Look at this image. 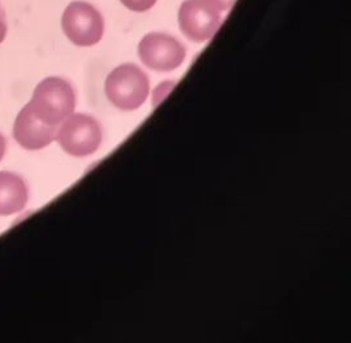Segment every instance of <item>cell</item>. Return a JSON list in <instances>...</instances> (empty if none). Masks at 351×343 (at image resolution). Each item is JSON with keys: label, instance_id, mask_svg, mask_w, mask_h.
<instances>
[{"label": "cell", "instance_id": "1", "mask_svg": "<svg viewBox=\"0 0 351 343\" xmlns=\"http://www.w3.org/2000/svg\"><path fill=\"white\" fill-rule=\"evenodd\" d=\"M29 106L41 121L58 126L73 114L75 93L66 80L60 77H47L34 88Z\"/></svg>", "mask_w": 351, "mask_h": 343}, {"label": "cell", "instance_id": "2", "mask_svg": "<svg viewBox=\"0 0 351 343\" xmlns=\"http://www.w3.org/2000/svg\"><path fill=\"white\" fill-rule=\"evenodd\" d=\"M104 91L107 99L125 111L137 110L147 100L149 80L147 74L133 63L117 66L106 78Z\"/></svg>", "mask_w": 351, "mask_h": 343}, {"label": "cell", "instance_id": "3", "mask_svg": "<svg viewBox=\"0 0 351 343\" xmlns=\"http://www.w3.org/2000/svg\"><path fill=\"white\" fill-rule=\"evenodd\" d=\"M101 126L90 115L70 114L56 129L55 140L62 150L71 156H88L96 152L101 144Z\"/></svg>", "mask_w": 351, "mask_h": 343}, {"label": "cell", "instance_id": "4", "mask_svg": "<svg viewBox=\"0 0 351 343\" xmlns=\"http://www.w3.org/2000/svg\"><path fill=\"white\" fill-rule=\"evenodd\" d=\"M62 29L73 44L90 47L101 40L104 22L93 5L85 1H71L63 11Z\"/></svg>", "mask_w": 351, "mask_h": 343}, {"label": "cell", "instance_id": "5", "mask_svg": "<svg viewBox=\"0 0 351 343\" xmlns=\"http://www.w3.org/2000/svg\"><path fill=\"white\" fill-rule=\"evenodd\" d=\"M140 60L151 70L171 71L185 59V47L173 36L159 32L145 34L137 47Z\"/></svg>", "mask_w": 351, "mask_h": 343}, {"label": "cell", "instance_id": "6", "mask_svg": "<svg viewBox=\"0 0 351 343\" xmlns=\"http://www.w3.org/2000/svg\"><path fill=\"white\" fill-rule=\"evenodd\" d=\"M221 23L219 11L208 0H185L178 10L180 29L195 43L211 40Z\"/></svg>", "mask_w": 351, "mask_h": 343}, {"label": "cell", "instance_id": "7", "mask_svg": "<svg viewBox=\"0 0 351 343\" xmlns=\"http://www.w3.org/2000/svg\"><path fill=\"white\" fill-rule=\"evenodd\" d=\"M56 129L58 126L41 121L27 103L15 118L12 134L21 147L26 150H40L55 140Z\"/></svg>", "mask_w": 351, "mask_h": 343}, {"label": "cell", "instance_id": "8", "mask_svg": "<svg viewBox=\"0 0 351 343\" xmlns=\"http://www.w3.org/2000/svg\"><path fill=\"white\" fill-rule=\"evenodd\" d=\"M27 203V187L23 178L11 172H0V215L21 211Z\"/></svg>", "mask_w": 351, "mask_h": 343}, {"label": "cell", "instance_id": "9", "mask_svg": "<svg viewBox=\"0 0 351 343\" xmlns=\"http://www.w3.org/2000/svg\"><path fill=\"white\" fill-rule=\"evenodd\" d=\"M121 3L136 12H143L149 10L151 7H154V4L156 3V0H121Z\"/></svg>", "mask_w": 351, "mask_h": 343}, {"label": "cell", "instance_id": "10", "mask_svg": "<svg viewBox=\"0 0 351 343\" xmlns=\"http://www.w3.org/2000/svg\"><path fill=\"white\" fill-rule=\"evenodd\" d=\"M218 11H226L229 10L236 0H208Z\"/></svg>", "mask_w": 351, "mask_h": 343}, {"label": "cell", "instance_id": "11", "mask_svg": "<svg viewBox=\"0 0 351 343\" xmlns=\"http://www.w3.org/2000/svg\"><path fill=\"white\" fill-rule=\"evenodd\" d=\"M5 34H7V23H5V19H4V14L1 12L0 14V44L5 38Z\"/></svg>", "mask_w": 351, "mask_h": 343}, {"label": "cell", "instance_id": "12", "mask_svg": "<svg viewBox=\"0 0 351 343\" xmlns=\"http://www.w3.org/2000/svg\"><path fill=\"white\" fill-rule=\"evenodd\" d=\"M4 152H5V139H4L3 134L0 133V161H1V158L4 156Z\"/></svg>", "mask_w": 351, "mask_h": 343}, {"label": "cell", "instance_id": "13", "mask_svg": "<svg viewBox=\"0 0 351 343\" xmlns=\"http://www.w3.org/2000/svg\"><path fill=\"white\" fill-rule=\"evenodd\" d=\"M1 12H3V11H1V7H0V14H1Z\"/></svg>", "mask_w": 351, "mask_h": 343}]
</instances>
